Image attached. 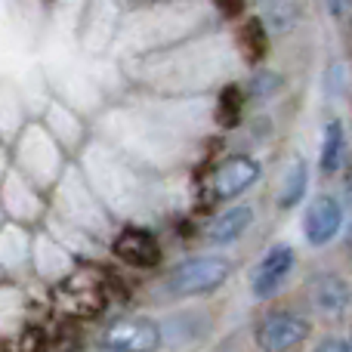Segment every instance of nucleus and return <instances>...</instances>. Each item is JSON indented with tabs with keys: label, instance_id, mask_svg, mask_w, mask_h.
<instances>
[{
	"label": "nucleus",
	"instance_id": "obj_1",
	"mask_svg": "<svg viewBox=\"0 0 352 352\" xmlns=\"http://www.w3.org/2000/svg\"><path fill=\"white\" fill-rule=\"evenodd\" d=\"M232 266L226 256H192L167 275V291L173 297H195V294H210L229 278Z\"/></svg>",
	"mask_w": 352,
	"mask_h": 352
},
{
	"label": "nucleus",
	"instance_id": "obj_2",
	"mask_svg": "<svg viewBox=\"0 0 352 352\" xmlns=\"http://www.w3.org/2000/svg\"><path fill=\"white\" fill-rule=\"evenodd\" d=\"M102 346L109 352H158L161 328L152 318H121L105 328Z\"/></svg>",
	"mask_w": 352,
	"mask_h": 352
},
{
	"label": "nucleus",
	"instance_id": "obj_3",
	"mask_svg": "<svg viewBox=\"0 0 352 352\" xmlns=\"http://www.w3.org/2000/svg\"><path fill=\"white\" fill-rule=\"evenodd\" d=\"M309 334V322L294 312H272L260 322L256 328V346L263 352H287L306 340Z\"/></svg>",
	"mask_w": 352,
	"mask_h": 352
},
{
	"label": "nucleus",
	"instance_id": "obj_4",
	"mask_svg": "<svg viewBox=\"0 0 352 352\" xmlns=\"http://www.w3.org/2000/svg\"><path fill=\"white\" fill-rule=\"evenodd\" d=\"M340 229H343V207H340V201L331 198V195H318V198L309 204L306 219H303L306 241H309L312 248H324L328 241H334Z\"/></svg>",
	"mask_w": 352,
	"mask_h": 352
},
{
	"label": "nucleus",
	"instance_id": "obj_5",
	"mask_svg": "<svg viewBox=\"0 0 352 352\" xmlns=\"http://www.w3.org/2000/svg\"><path fill=\"white\" fill-rule=\"evenodd\" d=\"M294 260H297V254H294L291 244H275L260 260V266H256V272H254V297L256 300L272 297L287 281V275H291V269H294Z\"/></svg>",
	"mask_w": 352,
	"mask_h": 352
},
{
	"label": "nucleus",
	"instance_id": "obj_6",
	"mask_svg": "<svg viewBox=\"0 0 352 352\" xmlns=\"http://www.w3.org/2000/svg\"><path fill=\"white\" fill-rule=\"evenodd\" d=\"M256 176H260V164H256L254 158H248V155H235V158H229L226 164H219V170L213 173L210 192L223 201L235 198V195H241L244 188L254 186Z\"/></svg>",
	"mask_w": 352,
	"mask_h": 352
},
{
	"label": "nucleus",
	"instance_id": "obj_7",
	"mask_svg": "<svg viewBox=\"0 0 352 352\" xmlns=\"http://www.w3.org/2000/svg\"><path fill=\"white\" fill-rule=\"evenodd\" d=\"M115 254L121 256L127 266H136V269H152L158 266L161 260V248L146 229H127L118 235L115 241Z\"/></svg>",
	"mask_w": 352,
	"mask_h": 352
},
{
	"label": "nucleus",
	"instance_id": "obj_8",
	"mask_svg": "<svg viewBox=\"0 0 352 352\" xmlns=\"http://www.w3.org/2000/svg\"><path fill=\"white\" fill-rule=\"evenodd\" d=\"M309 297L322 312H328V316H340V312H346L349 303H352V285L346 278L331 275V272L316 275L312 285H309Z\"/></svg>",
	"mask_w": 352,
	"mask_h": 352
},
{
	"label": "nucleus",
	"instance_id": "obj_9",
	"mask_svg": "<svg viewBox=\"0 0 352 352\" xmlns=\"http://www.w3.org/2000/svg\"><path fill=\"white\" fill-rule=\"evenodd\" d=\"M250 223H254V210H250L248 204L229 207V210L219 213V217L210 223V229H207V238H210L213 244H232V241H238V238L248 232Z\"/></svg>",
	"mask_w": 352,
	"mask_h": 352
},
{
	"label": "nucleus",
	"instance_id": "obj_10",
	"mask_svg": "<svg viewBox=\"0 0 352 352\" xmlns=\"http://www.w3.org/2000/svg\"><path fill=\"white\" fill-rule=\"evenodd\" d=\"M343 155H346V130H343L340 121H328L322 140V170L324 173L340 170Z\"/></svg>",
	"mask_w": 352,
	"mask_h": 352
},
{
	"label": "nucleus",
	"instance_id": "obj_11",
	"mask_svg": "<svg viewBox=\"0 0 352 352\" xmlns=\"http://www.w3.org/2000/svg\"><path fill=\"white\" fill-rule=\"evenodd\" d=\"M306 186H309V170H306L303 161H294L291 167H287L285 179H281V195H278V204L285 207H297L300 201H303L306 195Z\"/></svg>",
	"mask_w": 352,
	"mask_h": 352
},
{
	"label": "nucleus",
	"instance_id": "obj_12",
	"mask_svg": "<svg viewBox=\"0 0 352 352\" xmlns=\"http://www.w3.org/2000/svg\"><path fill=\"white\" fill-rule=\"evenodd\" d=\"M241 47L248 53L250 62H260L266 56V31H263V22L260 19H250L241 31Z\"/></svg>",
	"mask_w": 352,
	"mask_h": 352
},
{
	"label": "nucleus",
	"instance_id": "obj_13",
	"mask_svg": "<svg viewBox=\"0 0 352 352\" xmlns=\"http://www.w3.org/2000/svg\"><path fill=\"white\" fill-rule=\"evenodd\" d=\"M238 115H241V96H238L235 87H229V90L219 96V121H223L226 127H232V124L238 121Z\"/></svg>",
	"mask_w": 352,
	"mask_h": 352
},
{
	"label": "nucleus",
	"instance_id": "obj_14",
	"mask_svg": "<svg viewBox=\"0 0 352 352\" xmlns=\"http://www.w3.org/2000/svg\"><path fill=\"white\" fill-rule=\"evenodd\" d=\"M278 74H272V72H263V74H256L254 78V93L256 96H269V93H275L278 90Z\"/></svg>",
	"mask_w": 352,
	"mask_h": 352
},
{
	"label": "nucleus",
	"instance_id": "obj_15",
	"mask_svg": "<svg viewBox=\"0 0 352 352\" xmlns=\"http://www.w3.org/2000/svg\"><path fill=\"white\" fill-rule=\"evenodd\" d=\"M316 352H352V346L346 340H340V337H324L316 346Z\"/></svg>",
	"mask_w": 352,
	"mask_h": 352
},
{
	"label": "nucleus",
	"instance_id": "obj_16",
	"mask_svg": "<svg viewBox=\"0 0 352 352\" xmlns=\"http://www.w3.org/2000/svg\"><path fill=\"white\" fill-rule=\"evenodd\" d=\"M328 6L334 16H346V12H352V0H328Z\"/></svg>",
	"mask_w": 352,
	"mask_h": 352
},
{
	"label": "nucleus",
	"instance_id": "obj_17",
	"mask_svg": "<svg viewBox=\"0 0 352 352\" xmlns=\"http://www.w3.org/2000/svg\"><path fill=\"white\" fill-rule=\"evenodd\" d=\"M346 192H349V198H352V176H349V182H346Z\"/></svg>",
	"mask_w": 352,
	"mask_h": 352
}]
</instances>
